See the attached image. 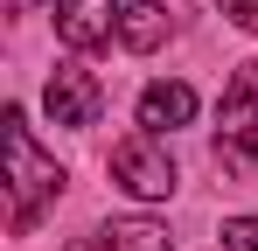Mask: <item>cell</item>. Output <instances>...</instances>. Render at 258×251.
I'll return each mask as SVG.
<instances>
[{
	"instance_id": "obj_4",
	"label": "cell",
	"mask_w": 258,
	"mask_h": 251,
	"mask_svg": "<svg viewBox=\"0 0 258 251\" xmlns=\"http://www.w3.org/2000/svg\"><path fill=\"white\" fill-rule=\"evenodd\" d=\"M42 105H49L56 126H98V112H105V84H98V70H84V63H56Z\"/></svg>"
},
{
	"instance_id": "obj_1",
	"label": "cell",
	"mask_w": 258,
	"mask_h": 251,
	"mask_svg": "<svg viewBox=\"0 0 258 251\" xmlns=\"http://www.w3.org/2000/svg\"><path fill=\"white\" fill-rule=\"evenodd\" d=\"M0 147H7V189H14L7 223H14V237H28V230L42 223V209L63 196V167L35 147V133H28V119H21V105H7V119H0Z\"/></svg>"
},
{
	"instance_id": "obj_10",
	"label": "cell",
	"mask_w": 258,
	"mask_h": 251,
	"mask_svg": "<svg viewBox=\"0 0 258 251\" xmlns=\"http://www.w3.org/2000/svg\"><path fill=\"white\" fill-rule=\"evenodd\" d=\"M216 7H223V14H230L244 35H258V0H216Z\"/></svg>"
},
{
	"instance_id": "obj_6",
	"label": "cell",
	"mask_w": 258,
	"mask_h": 251,
	"mask_svg": "<svg viewBox=\"0 0 258 251\" xmlns=\"http://www.w3.org/2000/svg\"><path fill=\"white\" fill-rule=\"evenodd\" d=\"M196 119V91H188V84L181 77H161V84H147V91H140V126H147V133H174V126H188Z\"/></svg>"
},
{
	"instance_id": "obj_7",
	"label": "cell",
	"mask_w": 258,
	"mask_h": 251,
	"mask_svg": "<svg viewBox=\"0 0 258 251\" xmlns=\"http://www.w3.org/2000/svg\"><path fill=\"white\" fill-rule=\"evenodd\" d=\"M63 251H168V230L147 223V216H133V223H105L91 237H70Z\"/></svg>"
},
{
	"instance_id": "obj_5",
	"label": "cell",
	"mask_w": 258,
	"mask_h": 251,
	"mask_svg": "<svg viewBox=\"0 0 258 251\" xmlns=\"http://www.w3.org/2000/svg\"><path fill=\"white\" fill-rule=\"evenodd\" d=\"M119 0H56L49 7V21H56V42H70V49H98V42L119 35Z\"/></svg>"
},
{
	"instance_id": "obj_3",
	"label": "cell",
	"mask_w": 258,
	"mask_h": 251,
	"mask_svg": "<svg viewBox=\"0 0 258 251\" xmlns=\"http://www.w3.org/2000/svg\"><path fill=\"white\" fill-rule=\"evenodd\" d=\"M112 181L126 189V196H140V203H168L174 196V154L161 133H126L119 147H112Z\"/></svg>"
},
{
	"instance_id": "obj_8",
	"label": "cell",
	"mask_w": 258,
	"mask_h": 251,
	"mask_svg": "<svg viewBox=\"0 0 258 251\" xmlns=\"http://www.w3.org/2000/svg\"><path fill=\"white\" fill-rule=\"evenodd\" d=\"M168 35H174V14L161 7V0H133L126 14H119V42L140 49V56H147V49H161Z\"/></svg>"
},
{
	"instance_id": "obj_2",
	"label": "cell",
	"mask_w": 258,
	"mask_h": 251,
	"mask_svg": "<svg viewBox=\"0 0 258 251\" xmlns=\"http://www.w3.org/2000/svg\"><path fill=\"white\" fill-rule=\"evenodd\" d=\"M216 167L237 181L258 167V63H244L216 105Z\"/></svg>"
},
{
	"instance_id": "obj_9",
	"label": "cell",
	"mask_w": 258,
	"mask_h": 251,
	"mask_svg": "<svg viewBox=\"0 0 258 251\" xmlns=\"http://www.w3.org/2000/svg\"><path fill=\"white\" fill-rule=\"evenodd\" d=\"M223 251H258V216H230L223 223Z\"/></svg>"
}]
</instances>
